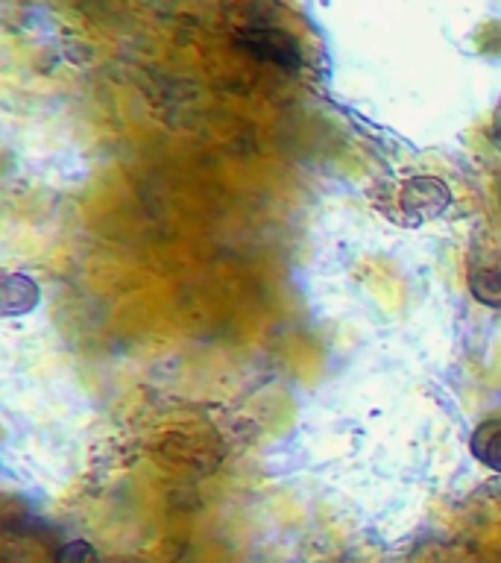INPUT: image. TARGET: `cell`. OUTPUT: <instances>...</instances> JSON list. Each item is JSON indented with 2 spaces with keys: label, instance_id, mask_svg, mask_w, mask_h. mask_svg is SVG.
<instances>
[{
  "label": "cell",
  "instance_id": "obj_1",
  "mask_svg": "<svg viewBox=\"0 0 501 563\" xmlns=\"http://www.w3.org/2000/svg\"><path fill=\"white\" fill-rule=\"evenodd\" d=\"M237 51L249 53L258 62L276 65L281 70L302 68V53L299 44L281 30H270V26H246L235 35Z\"/></svg>",
  "mask_w": 501,
  "mask_h": 563
},
{
  "label": "cell",
  "instance_id": "obj_2",
  "mask_svg": "<svg viewBox=\"0 0 501 563\" xmlns=\"http://www.w3.org/2000/svg\"><path fill=\"white\" fill-rule=\"evenodd\" d=\"M452 206V191L437 176H413L402 188V211L411 223L437 220Z\"/></svg>",
  "mask_w": 501,
  "mask_h": 563
},
{
  "label": "cell",
  "instance_id": "obj_3",
  "mask_svg": "<svg viewBox=\"0 0 501 563\" xmlns=\"http://www.w3.org/2000/svg\"><path fill=\"white\" fill-rule=\"evenodd\" d=\"M38 285L24 273H9L3 285H0V311L3 317L30 314L38 306Z\"/></svg>",
  "mask_w": 501,
  "mask_h": 563
},
{
  "label": "cell",
  "instance_id": "obj_4",
  "mask_svg": "<svg viewBox=\"0 0 501 563\" xmlns=\"http://www.w3.org/2000/svg\"><path fill=\"white\" fill-rule=\"evenodd\" d=\"M469 290L472 297L487 308H501V271L499 267H481L469 273Z\"/></svg>",
  "mask_w": 501,
  "mask_h": 563
},
{
  "label": "cell",
  "instance_id": "obj_5",
  "mask_svg": "<svg viewBox=\"0 0 501 563\" xmlns=\"http://www.w3.org/2000/svg\"><path fill=\"white\" fill-rule=\"evenodd\" d=\"M472 452L487 470L501 473V426H483V429L475 434Z\"/></svg>",
  "mask_w": 501,
  "mask_h": 563
},
{
  "label": "cell",
  "instance_id": "obj_6",
  "mask_svg": "<svg viewBox=\"0 0 501 563\" xmlns=\"http://www.w3.org/2000/svg\"><path fill=\"white\" fill-rule=\"evenodd\" d=\"M94 561V545L88 540H70L56 552L53 563H91Z\"/></svg>",
  "mask_w": 501,
  "mask_h": 563
}]
</instances>
